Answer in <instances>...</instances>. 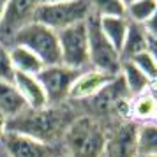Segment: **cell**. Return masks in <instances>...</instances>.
I'll use <instances>...</instances> for the list:
<instances>
[{"label":"cell","mask_w":157,"mask_h":157,"mask_svg":"<svg viewBox=\"0 0 157 157\" xmlns=\"http://www.w3.org/2000/svg\"><path fill=\"white\" fill-rule=\"evenodd\" d=\"M81 109L79 104L69 101L64 104H48L41 109L25 108L20 115L7 120V131L60 147L69 124L81 113Z\"/></svg>","instance_id":"obj_1"},{"label":"cell","mask_w":157,"mask_h":157,"mask_svg":"<svg viewBox=\"0 0 157 157\" xmlns=\"http://www.w3.org/2000/svg\"><path fill=\"white\" fill-rule=\"evenodd\" d=\"M108 129V122L81 111L69 124L60 148L67 157H104Z\"/></svg>","instance_id":"obj_2"},{"label":"cell","mask_w":157,"mask_h":157,"mask_svg":"<svg viewBox=\"0 0 157 157\" xmlns=\"http://www.w3.org/2000/svg\"><path fill=\"white\" fill-rule=\"evenodd\" d=\"M13 46H23L32 51L44 64V67L60 64L58 34L37 21H32L27 27H23L13 39Z\"/></svg>","instance_id":"obj_3"},{"label":"cell","mask_w":157,"mask_h":157,"mask_svg":"<svg viewBox=\"0 0 157 157\" xmlns=\"http://www.w3.org/2000/svg\"><path fill=\"white\" fill-rule=\"evenodd\" d=\"M88 14L90 7L86 0H65L55 4H39L34 14V21L60 32L78 23H85Z\"/></svg>","instance_id":"obj_4"},{"label":"cell","mask_w":157,"mask_h":157,"mask_svg":"<svg viewBox=\"0 0 157 157\" xmlns=\"http://www.w3.org/2000/svg\"><path fill=\"white\" fill-rule=\"evenodd\" d=\"M85 27H86V34H88L90 67L106 72L109 76H118L122 65L120 55L102 34V30L99 27V16L90 13L85 21Z\"/></svg>","instance_id":"obj_5"},{"label":"cell","mask_w":157,"mask_h":157,"mask_svg":"<svg viewBox=\"0 0 157 157\" xmlns=\"http://www.w3.org/2000/svg\"><path fill=\"white\" fill-rule=\"evenodd\" d=\"M60 44V64L74 69L86 71L90 69V53H88V34L85 23H78L74 27L57 32Z\"/></svg>","instance_id":"obj_6"},{"label":"cell","mask_w":157,"mask_h":157,"mask_svg":"<svg viewBox=\"0 0 157 157\" xmlns=\"http://www.w3.org/2000/svg\"><path fill=\"white\" fill-rule=\"evenodd\" d=\"M39 0H7L4 18L0 21V44L11 48L14 36L34 21Z\"/></svg>","instance_id":"obj_7"},{"label":"cell","mask_w":157,"mask_h":157,"mask_svg":"<svg viewBox=\"0 0 157 157\" xmlns=\"http://www.w3.org/2000/svg\"><path fill=\"white\" fill-rule=\"evenodd\" d=\"M78 71L69 69L62 64L57 65H48L43 71L37 74L39 83L43 85L48 102L50 104H64L67 102L71 86L74 83V79L78 78Z\"/></svg>","instance_id":"obj_8"},{"label":"cell","mask_w":157,"mask_h":157,"mask_svg":"<svg viewBox=\"0 0 157 157\" xmlns=\"http://www.w3.org/2000/svg\"><path fill=\"white\" fill-rule=\"evenodd\" d=\"M104 157H138V124L113 122L108 129Z\"/></svg>","instance_id":"obj_9"},{"label":"cell","mask_w":157,"mask_h":157,"mask_svg":"<svg viewBox=\"0 0 157 157\" xmlns=\"http://www.w3.org/2000/svg\"><path fill=\"white\" fill-rule=\"evenodd\" d=\"M0 145L11 157H55L62 152L58 145H48V143L18 134V132H11V131L4 134Z\"/></svg>","instance_id":"obj_10"},{"label":"cell","mask_w":157,"mask_h":157,"mask_svg":"<svg viewBox=\"0 0 157 157\" xmlns=\"http://www.w3.org/2000/svg\"><path fill=\"white\" fill-rule=\"evenodd\" d=\"M113 78L115 76H109L106 72L92 69V67L86 71H81L72 83L67 101L74 102V104H85L92 97H95Z\"/></svg>","instance_id":"obj_11"},{"label":"cell","mask_w":157,"mask_h":157,"mask_svg":"<svg viewBox=\"0 0 157 157\" xmlns=\"http://www.w3.org/2000/svg\"><path fill=\"white\" fill-rule=\"evenodd\" d=\"M13 83L18 88V92L21 95V99L25 101L27 108H30V109H41V108H46L50 104L48 97H46V92H44L43 85L39 83L37 76L16 72Z\"/></svg>","instance_id":"obj_12"},{"label":"cell","mask_w":157,"mask_h":157,"mask_svg":"<svg viewBox=\"0 0 157 157\" xmlns=\"http://www.w3.org/2000/svg\"><path fill=\"white\" fill-rule=\"evenodd\" d=\"M147 48H148V34L145 32L143 25L129 23L127 36H125V41H124L120 50V60L122 62L132 60L136 55L147 51Z\"/></svg>","instance_id":"obj_13"},{"label":"cell","mask_w":157,"mask_h":157,"mask_svg":"<svg viewBox=\"0 0 157 157\" xmlns=\"http://www.w3.org/2000/svg\"><path fill=\"white\" fill-rule=\"evenodd\" d=\"M9 57H11V64H13L14 72L37 76L44 69L43 62L32 51H29L27 48H23V46H11L9 48Z\"/></svg>","instance_id":"obj_14"},{"label":"cell","mask_w":157,"mask_h":157,"mask_svg":"<svg viewBox=\"0 0 157 157\" xmlns=\"http://www.w3.org/2000/svg\"><path fill=\"white\" fill-rule=\"evenodd\" d=\"M25 108L27 104L21 99L14 83L0 81V115H4L7 120H11L16 115L21 113Z\"/></svg>","instance_id":"obj_15"},{"label":"cell","mask_w":157,"mask_h":157,"mask_svg":"<svg viewBox=\"0 0 157 157\" xmlns=\"http://www.w3.org/2000/svg\"><path fill=\"white\" fill-rule=\"evenodd\" d=\"M120 78L124 79V85L127 88V92L131 94V97H136V95H140V94L147 92L148 86H150V79L147 78L131 60L122 62Z\"/></svg>","instance_id":"obj_16"},{"label":"cell","mask_w":157,"mask_h":157,"mask_svg":"<svg viewBox=\"0 0 157 157\" xmlns=\"http://www.w3.org/2000/svg\"><path fill=\"white\" fill-rule=\"evenodd\" d=\"M99 27L102 30L104 37L109 41V44L120 55L122 44L125 41V36H127L129 30L127 18H99Z\"/></svg>","instance_id":"obj_17"},{"label":"cell","mask_w":157,"mask_h":157,"mask_svg":"<svg viewBox=\"0 0 157 157\" xmlns=\"http://www.w3.org/2000/svg\"><path fill=\"white\" fill-rule=\"evenodd\" d=\"M155 109H157L155 95L147 90V92H143L131 99V120L136 122V124L152 122Z\"/></svg>","instance_id":"obj_18"},{"label":"cell","mask_w":157,"mask_h":157,"mask_svg":"<svg viewBox=\"0 0 157 157\" xmlns=\"http://www.w3.org/2000/svg\"><path fill=\"white\" fill-rule=\"evenodd\" d=\"M138 155H157V124H138Z\"/></svg>","instance_id":"obj_19"},{"label":"cell","mask_w":157,"mask_h":157,"mask_svg":"<svg viewBox=\"0 0 157 157\" xmlns=\"http://www.w3.org/2000/svg\"><path fill=\"white\" fill-rule=\"evenodd\" d=\"M157 11V0H136L125 7V18L129 23L145 25Z\"/></svg>","instance_id":"obj_20"},{"label":"cell","mask_w":157,"mask_h":157,"mask_svg":"<svg viewBox=\"0 0 157 157\" xmlns=\"http://www.w3.org/2000/svg\"><path fill=\"white\" fill-rule=\"evenodd\" d=\"M90 13L99 18H125V6L120 0H86Z\"/></svg>","instance_id":"obj_21"},{"label":"cell","mask_w":157,"mask_h":157,"mask_svg":"<svg viewBox=\"0 0 157 157\" xmlns=\"http://www.w3.org/2000/svg\"><path fill=\"white\" fill-rule=\"evenodd\" d=\"M131 62H132V64H134L136 67L150 79V81L157 78V62L154 60V57L150 55L148 51H143V53H140V55H136Z\"/></svg>","instance_id":"obj_22"},{"label":"cell","mask_w":157,"mask_h":157,"mask_svg":"<svg viewBox=\"0 0 157 157\" xmlns=\"http://www.w3.org/2000/svg\"><path fill=\"white\" fill-rule=\"evenodd\" d=\"M14 69L11 64V57H9V48L0 44V81H7L13 83L14 79Z\"/></svg>","instance_id":"obj_23"},{"label":"cell","mask_w":157,"mask_h":157,"mask_svg":"<svg viewBox=\"0 0 157 157\" xmlns=\"http://www.w3.org/2000/svg\"><path fill=\"white\" fill-rule=\"evenodd\" d=\"M143 29H145V32L148 34V37L157 39V11L152 14V18H150L148 21L143 25Z\"/></svg>","instance_id":"obj_24"},{"label":"cell","mask_w":157,"mask_h":157,"mask_svg":"<svg viewBox=\"0 0 157 157\" xmlns=\"http://www.w3.org/2000/svg\"><path fill=\"white\" fill-rule=\"evenodd\" d=\"M147 51H148L150 55L154 57V60L157 62V39L148 37V48H147Z\"/></svg>","instance_id":"obj_25"},{"label":"cell","mask_w":157,"mask_h":157,"mask_svg":"<svg viewBox=\"0 0 157 157\" xmlns=\"http://www.w3.org/2000/svg\"><path fill=\"white\" fill-rule=\"evenodd\" d=\"M6 132H7V118L4 115H0V141H2Z\"/></svg>","instance_id":"obj_26"},{"label":"cell","mask_w":157,"mask_h":157,"mask_svg":"<svg viewBox=\"0 0 157 157\" xmlns=\"http://www.w3.org/2000/svg\"><path fill=\"white\" fill-rule=\"evenodd\" d=\"M6 6H7V0H0V21L4 18V11H6Z\"/></svg>","instance_id":"obj_27"},{"label":"cell","mask_w":157,"mask_h":157,"mask_svg":"<svg viewBox=\"0 0 157 157\" xmlns=\"http://www.w3.org/2000/svg\"><path fill=\"white\" fill-rule=\"evenodd\" d=\"M55 2H65V0H39V4H55Z\"/></svg>","instance_id":"obj_28"},{"label":"cell","mask_w":157,"mask_h":157,"mask_svg":"<svg viewBox=\"0 0 157 157\" xmlns=\"http://www.w3.org/2000/svg\"><path fill=\"white\" fill-rule=\"evenodd\" d=\"M0 157H11V155L7 154V152L4 150V147H2V145H0Z\"/></svg>","instance_id":"obj_29"},{"label":"cell","mask_w":157,"mask_h":157,"mask_svg":"<svg viewBox=\"0 0 157 157\" xmlns=\"http://www.w3.org/2000/svg\"><path fill=\"white\" fill-rule=\"evenodd\" d=\"M120 2L124 4V6H125V7H127V6H131L132 2H136V0H120Z\"/></svg>","instance_id":"obj_30"},{"label":"cell","mask_w":157,"mask_h":157,"mask_svg":"<svg viewBox=\"0 0 157 157\" xmlns=\"http://www.w3.org/2000/svg\"><path fill=\"white\" fill-rule=\"evenodd\" d=\"M152 122H154V124H157V109H155V113H154V118H152Z\"/></svg>","instance_id":"obj_31"},{"label":"cell","mask_w":157,"mask_h":157,"mask_svg":"<svg viewBox=\"0 0 157 157\" xmlns=\"http://www.w3.org/2000/svg\"><path fill=\"white\" fill-rule=\"evenodd\" d=\"M55 157H67V155H65L64 152H60V154H58V155H55Z\"/></svg>","instance_id":"obj_32"},{"label":"cell","mask_w":157,"mask_h":157,"mask_svg":"<svg viewBox=\"0 0 157 157\" xmlns=\"http://www.w3.org/2000/svg\"><path fill=\"white\" fill-rule=\"evenodd\" d=\"M138 157H157V155H138Z\"/></svg>","instance_id":"obj_33"}]
</instances>
